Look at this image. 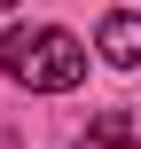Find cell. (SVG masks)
Returning <instances> with one entry per match:
<instances>
[{
    "instance_id": "6da1fadb",
    "label": "cell",
    "mask_w": 141,
    "mask_h": 149,
    "mask_svg": "<svg viewBox=\"0 0 141 149\" xmlns=\"http://www.w3.org/2000/svg\"><path fill=\"white\" fill-rule=\"evenodd\" d=\"M0 71H8L16 86H31V94H71V86L86 79V39H71L63 24H31V31L16 24Z\"/></svg>"
},
{
    "instance_id": "7a4b0ae2",
    "label": "cell",
    "mask_w": 141,
    "mask_h": 149,
    "mask_svg": "<svg viewBox=\"0 0 141 149\" xmlns=\"http://www.w3.org/2000/svg\"><path fill=\"white\" fill-rule=\"evenodd\" d=\"M94 55L118 63V71H141V8H110L94 24Z\"/></svg>"
},
{
    "instance_id": "3957f363",
    "label": "cell",
    "mask_w": 141,
    "mask_h": 149,
    "mask_svg": "<svg viewBox=\"0 0 141 149\" xmlns=\"http://www.w3.org/2000/svg\"><path fill=\"white\" fill-rule=\"evenodd\" d=\"M78 149H141V134H133V118H126V110H102V118L78 134Z\"/></svg>"
},
{
    "instance_id": "277c9868",
    "label": "cell",
    "mask_w": 141,
    "mask_h": 149,
    "mask_svg": "<svg viewBox=\"0 0 141 149\" xmlns=\"http://www.w3.org/2000/svg\"><path fill=\"white\" fill-rule=\"evenodd\" d=\"M0 149H24V141H16V134H0Z\"/></svg>"
},
{
    "instance_id": "5b68a950",
    "label": "cell",
    "mask_w": 141,
    "mask_h": 149,
    "mask_svg": "<svg viewBox=\"0 0 141 149\" xmlns=\"http://www.w3.org/2000/svg\"><path fill=\"white\" fill-rule=\"evenodd\" d=\"M0 8H16V0H0Z\"/></svg>"
}]
</instances>
